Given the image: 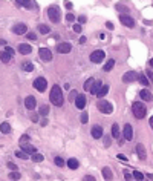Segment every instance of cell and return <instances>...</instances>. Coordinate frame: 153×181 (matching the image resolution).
Instances as JSON below:
<instances>
[{
  "mask_svg": "<svg viewBox=\"0 0 153 181\" xmlns=\"http://www.w3.org/2000/svg\"><path fill=\"white\" fill-rule=\"evenodd\" d=\"M0 45H6V42L5 40H0Z\"/></svg>",
  "mask_w": 153,
  "mask_h": 181,
  "instance_id": "cell-55",
  "label": "cell"
},
{
  "mask_svg": "<svg viewBox=\"0 0 153 181\" xmlns=\"http://www.w3.org/2000/svg\"><path fill=\"white\" fill-rule=\"evenodd\" d=\"M97 108L101 114H112L114 112V106H112V103L106 102V100H103V98H99V102L97 103Z\"/></svg>",
  "mask_w": 153,
  "mask_h": 181,
  "instance_id": "cell-3",
  "label": "cell"
},
{
  "mask_svg": "<svg viewBox=\"0 0 153 181\" xmlns=\"http://www.w3.org/2000/svg\"><path fill=\"white\" fill-rule=\"evenodd\" d=\"M31 51H32V46H31V45H28V43L18 45V52H20V54L28 55V54H31Z\"/></svg>",
  "mask_w": 153,
  "mask_h": 181,
  "instance_id": "cell-15",
  "label": "cell"
},
{
  "mask_svg": "<svg viewBox=\"0 0 153 181\" xmlns=\"http://www.w3.org/2000/svg\"><path fill=\"white\" fill-rule=\"evenodd\" d=\"M138 80H139V83H141L142 86H149L150 84V80L147 78V75H144V74H138Z\"/></svg>",
  "mask_w": 153,
  "mask_h": 181,
  "instance_id": "cell-23",
  "label": "cell"
},
{
  "mask_svg": "<svg viewBox=\"0 0 153 181\" xmlns=\"http://www.w3.org/2000/svg\"><path fill=\"white\" fill-rule=\"evenodd\" d=\"M68 167H69V169H72V170H75L77 167H78V161H77L75 158H69L68 160Z\"/></svg>",
  "mask_w": 153,
  "mask_h": 181,
  "instance_id": "cell-28",
  "label": "cell"
},
{
  "mask_svg": "<svg viewBox=\"0 0 153 181\" xmlns=\"http://www.w3.org/2000/svg\"><path fill=\"white\" fill-rule=\"evenodd\" d=\"M71 49H72L71 43H58L57 45V51L60 54H68V52H71Z\"/></svg>",
  "mask_w": 153,
  "mask_h": 181,
  "instance_id": "cell-14",
  "label": "cell"
},
{
  "mask_svg": "<svg viewBox=\"0 0 153 181\" xmlns=\"http://www.w3.org/2000/svg\"><path fill=\"white\" fill-rule=\"evenodd\" d=\"M74 31L75 32H81V26H80V25H74Z\"/></svg>",
  "mask_w": 153,
  "mask_h": 181,
  "instance_id": "cell-47",
  "label": "cell"
},
{
  "mask_svg": "<svg viewBox=\"0 0 153 181\" xmlns=\"http://www.w3.org/2000/svg\"><path fill=\"white\" fill-rule=\"evenodd\" d=\"M0 132H2V133H9L11 132V126H9V123H2V124H0Z\"/></svg>",
  "mask_w": 153,
  "mask_h": 181,
  "instance_id": "cell-29",
  "label": "cell"
},
{
  "mask_svg": "<svg viewBox=\"0 0 153 181\" xmlns=\"http://www.w3.org/2000/svg\"><path fill=\"white\" fill-rule=\"evenodd\" d=\"M112 137H114V138H119V127H118L116 123L112 124Z\"/></svg>",
  "mask_w": 153,
  "mask_h": 181,
  "instance_id": "cell-31",
  "label": "cell"
},
{
  "mask_svg": "<svg viewBox=\"0 0 153 181\" xmlns=\"http://www.w3.org/2000/svg\"><path fill=\"white\" fill-rule=\"evenodd\" d=\"M107 92H109V86H107V84H103V86H101V89L98 91L97 97H98V98H103V97L107 95Z\"/></svg>",
  "mask_w": 153,
  "mask_h": 181,
  "instance_id": "cell-22",
  "label": "cell"
},
{
  "mask_svg": "<svg viewBox=\"0 0 153 181\" xmlns=\"http://www.w3.org/2000/svg\"><path fill=\"white\" fill-rule=\"evenodd\" d=\"M150 127L153 129V117H150Z\"/></svg>",
  "mask_w": 153,
  "mask_h": 181,
  "instance_id": "cell-54",
  "label": "cell"
},
{
  "mask_svg": "<svg viewBox=\"0 0 153 181\" xmlns=\"http://www.w3.org/2000/svg\"><path fill=\"white\" fill-rule=\"evenodd\" d=\"M46 86H48V82H46L44 77H37V78L34 80V88H35L37 91H40V92L46 91Z\"/></svg>",
  "mask_w": 153,
  "mask_h": 181,
  "instance_id": "cell-6",
  "label": "cell"
},
{
  "mask_svg": "<svg viewBox=\"0 0 153 181\" xmlns=\"http://www.w3.org/2000/svg\"><path fill=\"white\" fill-rule=\"evenodd\" d=\"M132 112H133L135 118L141 120V118L145 117V114H147V109H145L144 103H141V102H135L133 106H132Z\"/></svg>",
  "mask_w": 153,
  "mask_h": 181,
  "instance_id": "cell-2",
  "label": "cell"
},
{
  "mask_svg": "<svg viewBox=\"0 0 153 181\" xmlns=\"http://www.w3.org/2000/svg\"><path fill=\"white\" fill-rule=\"evenodd\" d=\"M11 57H12V55L9 54L8 51H2V52H0V60H2L3 63H8L9 60H11Z\"/></svg>",
  "mask_w": 153,
  "mask_h": 181,
  "instance_id": "cell-24",
  "label": "cell"
},
{
  "mask_svg": "<svg viewBox=\"0 0 153 181\" xmlns=\"http://www.w3.org/2000/svg\"><path fill=\"white\" fill-rule=\"evenodd\" d=\"M55 164L57 166H64V160L61 157H55Z\"/></svg>",
  "mask_w": 153,
  "mask_h": 181,
  "instance_id": "cell-37",
  "label": "cell"
},
{
  "mask_svg": "<svg viewBox=\"0 0 153 181\" xmlns=\"http://www.w3.org/2000/svg\"><path fill=\"white\" fill-rule=\"evenodd\" d=\"M114 66H115V60H114V58H110L109 62L104 65V68H103V69H104L106 72H110L112 69H114Z\"/></svg>",
  "mask_w": 153,
  "mask_h": 181,
  "instance_id": "cell-27",
  "label": "cell"
},
{
  "mask_svg": "<svg viewBox=\"0 0 153 181\" xmlns=\"http://www.w3.org/2000/svg\"><path fill=\"white\" fill-rule=\"evenodd\" d=\"M106 28H107V29H114V23L107 22V23H106Z\"/></svg>",
  "mask_w": 153,
  "mask_h": 181,
  "instance_id": "cell-49",
  "label": "cell"
},
{
  "mask_svg": "<svg viewBox=\"0 0 153 181\" xmlns=\"http://www.w3.org/2000/svg\"><path fill=\"white\" fill-rule=\"evenodd\" d=\"M133 178H135V180H144V175H142L141 172L135 170V172H133Z\"/></svg>",
  "mask_w": 153,
  "mask_h": 181,
  "instance_id": "cell-36",
  "label": "cell"
},
{
  "mask_svg": "<svg viewBox=\"0 0 153 181\" xmlns=\"http://www.w3.org/2000/svg\"><path fill=\"white\" fill-rule=\"evenodd\" d=\"M123 135L124 138L127 140V141H130L132 138H133V129H132V124H124V131H123Z\"/></svg>",
  "mask_w": 153,
  "mask_h": 181,
  "instance_id": "cell-12",
  "label": "cell"
},
{
  "mask_svg": "<svg viewBox=\"0 0 153 181\" xmlns=\"http://www.w3.org/2000/svg\"><path fill=\"white\" fill-rule=\"evenodd\" d=\"M48 17L49 20H52V23H58L60 22V18H61V14H60V9H58V6H51V8L48 9Z\"/></svg>",
  "mask_w": 153,
  "mask_h": 181,
  "instance_id": "cell-4",
  "label": "cell"
},
{
  "mask_svg": "<svg viewBox=\"0 0 153 181\" xmlns=\"http://www.w3.org/2000/svg\"><path fill=\"white\" fill-rule=\"evenodd\" d=\"M136 80H138V72L135 71H129L123 75V82L126 83H132V82H136Z\"/></svg>",
  "mask_w": 153,
  "mask_h": 181,
  "instance_id": "cell-10",
  "label": "cell"
},
{
  "mask_svg": "<svg viewBox=\"0 0 153 181\" xmlns=\"http://www.w3.org/2000/svg\"><path fill=\"white\" fill-rule=\"evenodd\" d=\"M64 6H66L68 9H72V3L69 2V0H66V2H64Z\"/></svg>",
  "mask_w": 153,
  "mask_h": 181,
  "instance_id": "cell-45",
  "label": "cell"
},
{
  "mask_svg": "<svg viewBox=\"0 0 153 181\" xmlns=\"http://www.w3.org/2000/svg\"><path fill=\"white\" fill-rule=\"evenodd\" d=\"M31 120H32V121H38V117H37V115H34V117H32Z\"/></svg>",
  "mask_w": 153,
  "mask_h": 181,
  "instance_id": "cell-53",
  "label": "cell"
},
{
  "mask_svg": "<svg viewBox=\"0 0 153 181\" xmlns=\"http://www.w3.org/2000/svg\"><path fill=\"white\" fill-rule=\"evenodd\" d=\"M37 29H38L40 34H43V35H46V34H49V32H51V29H49L48 25H38Z\"/></svg>",
  "mask_w": 153,
  "mask_h": 181,
  "instance_id": "cell-25",
  "label": "cell"
},
{
  "mask_svg": "<svg viewBox=\"0 0 153 181\" xmlns=\"http://www.w3.org/2000/svg\"><path fill=\"white\" fill-rule=\"evenodd\" d=\"M26 34H28V38H29V40H35V38H37V35L34 34V32H26Z\"/></svg>",
  "mask_w": 153,
  "mask_h": 181,
  "instance_id": "cell-41",
  "label": "cell"
},
{
  "mask_svg": "<svg viewBox=\"0 0 153 181\" xmlns=\"http://www.w3.org/2000/svg\"><path fill=\"white\" fill-rule=\"evenodd\" d=\"M12 32H14V34H17V35H23V34H26V32H28V26L23 25V23H17V25L12 26Z\"/></svg>",
  "mask_w": 153,
  "mask_h": 181,
  "instance_id": "cell-9",
  "label": "cell"
},
{
  "mask_svg": "<svg viewBox=\"0 0 153 181\" xmlns=\"http://www.w3.org/2000/svg\"><path fill=\"white\" fill-rule=\"evenodd\" d=\"M66 20H68L69 23H72V22L75 20V16H74V14H68V16H66Z\"/></svg>",
  "mask_w": 153,
  "mask_h": 181,
  "instance_id": "cell-40",
  "label": "cell"
},
{
  "mask_svg": "<svg viewBox=\"0 0 153 181\" xmlns=\"http://www.w3.org/2000/svg\"><path fill=\"white\" fill-rule=\"evenodd\" d=\"M101 86H103V83H101V82H97V80H95L94 84H92V88H90V94H92V95H97L98 91L101 89Z\"/></svg>",
  "mask_w": 153,
  "mask_h": 181,
  "instance_id": "cell-20",
  "label": "cell"
},
{
  "mask_svg": "<svg viewBox=\"0 0 153 181\" xmlns=\"http://www.w3.org/2000/svg\"><path fill=\"white\" fill-rule=\"evenodd\" d=\"M9 178L11 180H20V173L18 172H11L9 173Z\"/></svg>",
  "mask_w": 153,
  "mask_h": 181,
  "instance_id": "cell-38",
  "label": "cell"
},
{
  "mask_svg": "<svg viewBox=\"0 0 153 181\" xmlns=\"http://www.w3.org/2000/svg\"><path fill=\"white\" fill-rule=\"evenodd\" d=\"M8 167H9L11 170H16V169H17V166H16L14 163H8Z\"/></svg>",
  "mask_w": 153,
  "mask_h": 181,
  "instance_id": "cell-46",
  "label": "cell"
},
{
  "mask_svg": "<svg viewBox=\"0 0 153 181\" xmlns=\"http://www.w3.org/2000/svg\"><path fill=\"white\" fill-rule=\"evenodd\" d=\"M104 57H106V54H104V51H101V49H97V51H94L90 54V62L92 63H101L103 60H104Z\"/></svg>",
  "mask_w": 153,
  "mask_h": 181,
  "instance_id": "cell-5",
  "label": "cell"
},
{
  "mask_svg": "<svg viewBox=\"0 0 153 181\" xmlns=\"http://www.w3.org/2000/svg\"><path fill=\"white\" fill-rule=\"evenodd\" d=\"M147 78L150 80V82L153 83V72L150 71V69H147Z\"/></svg>",
  "mask_w": 153,
  "mask_h": 181,
  "instance_id": "cell-42",
  "label": "cell"
},
{
  "mask_svg": "<svg viewBox=\"0 0 153 181\" xmlns=\"http://www.w3.org/2000/svg\"><path fill=\"white\" fill-rule=\"evenodd\" d=\"M87 118H89V115L84 112L83 115H81V123H83V124H86V123H87Z\"/></svg>",
  "mask_w": 153,
  "mask_h": 181,
  "instance_id": "cell-39",
  "label": "cell"
},
{
  "mask_svg": "<svg viewBox=\"0 0 153 181\" xmlns=\"http://www.w3.org/2000/svg\"><path fill=\"white\" fill-rule=\"evenodd\" d=\"M75 106H77V109H84V106H86V95H84V94H80V95H77V98H75Z\"/></svg>",
  "mask_w": 153,
  "mask_h": 181,
  "instance_id": "cell-13",
  "label": "cell"
},
{
  "mask_svg": "<svg viewBox=\"0 0 153 181\" xmlns=\"http://www.w3.org/2000/svg\"><path fill=\"white\" fill-rule=\"evenodd\" d=\"M31 160L34 163H42L43 160H44V157L42 155V153H38V152H34V153H32V157H31Z\"/></svg>",
  "mask_w": 153,
  "mask_h": 181,
  "instance_id": "cell-26",
  "label": "cell"
},
{
  "mask_svg": "<svg viewBox=\"0 0 153 181\" xmlns=\"http://www.w3.org/2000/svg\"><path fill=\"white\" fill-rule=\"evenodd\" d=\"M22 68H23L26 72H32V71H34V65H32V63H28V62H25V63L22 65Z\"/></svg>",
  "mask_w": 153,
  "mask_h": 181,
  "instance_id": "cell-33",
  "label": "cell"
},
{
  "mask_svg": "<svg viewBox=\"0 0 153 181\" xmlns=\"http://www.w3.org/2000/svg\"><path fill=\"white\" fill-rule=\"evenodd\" d=\"M16 157H17V158H22V160H28L29 153H28V152H25V150L22 149V150H17V152H16Z\"/></svg>",
  "mask_w": 153,
  "mask_h": 181,
  "instance_id": "cell-32",
  "label": "cell"
},
{
  "mask_svg": "<svg viewBox=\"0 0 153 181\" xmlns=\"http://www.w3.org/2000/svg\"><path fill=\"white\" fill-rule=\"evenodd\" d=\"M150 66H152V68H153V58L150 60Z\"/></svg>",
  "mask_w": 153,
  "mask_h": 181,
  "instance_id": "cell-56",
  "label": "cell"
},
{
  "mask_svg": "<svg viewBox=\"0 0 153 181\" xmlns=\"http://www.w3.org/2000/svg\"><path fill=\"white\" fill-rule=\"evenodd\" d=\"M78 22H80V23H86V17H84V16H80V17H78Z\"/></svg>",
  "mask_w": 153,
  "mask_h": 181,
  "instance_id": "cell-48",
  "label": "cell"
},
{
  "mask_svg": "<svg viewBox=\"0 0 153 181\" xmlns=\"http://www.w3.org/2000/svg\"><path fill=\"white\" fill-rule=\"evenodd\" d=\"M90 133H92V137L94 138H101L103 137V127L101 126H98V124H95L94 127H92V131H90Z\"/></svg>",
  "mask_w": 153,
  "mask_h": 181,
  "instance_id": "cell-16",
  "label": "cell"
},
{
  "mask_svg": "<svg viewBox=\"0 0 153 181\" xmlns=\"http://www.w3.org/2000/svg\"><path fill=\"white\" fill-rule=\"evenodd\" d=\"M80 43H86V37H81V38H80Z\"/></svg>",
  "mask_w": 153,
  "mask_h": 181,
  "instance_id": "cell-52",
  "label": "cell"
},
{
  "mask_svg": "<svg viewBox=\"0 0 153 181\" xmlns=\"http://www.w3.org/2000/svg\"><path fill=\"white\" fill-rule=\"evenodd\" d=\"M35 106H37V102H35V98L32 97V95H28V97L25 98V108L28 109V111L35 109Z\"/></svg>",
  "mask_w": 153,
  "mask_h": 181,
  "instance_id": "cell-11",
  "label": "cell"
},
{
  "mask_svg": "<svg viewBox=\"0 0 153 181\" xmlns=\"http://www.w3.org/2000/svg\"><path fill=\"white\" fill-rule=\"evenodd\" d=\"M5 51H8V52H9L11 55H14V54H16V51L12 49V48H9V46H5Z\"/></svg>",
  "mask_w": 153,
  "mask_h": 181,
  "instance_id": "cell-43",
  "label": "cell"
},
{
  "mask_svg": "<svg viewBox=\"0 0 153 181\" xmlns=\"http://www.w3.org/2000/svg\"><path fill=\"white\" fill-rule=\"evenodd\" d=\"M94 82H95V78H89V80H86V83H84V91H86V92L90 91V88H92V84H94Z\"/></svg>",
  "mask_w": 153,
  "mask_h": 181,
  "instance_id": "cell-34",
  "label": "cell"
},
{
  "mask_svg": "<svg viewBox=\"0 0 153 181\" xmlns=\"http://www.w3.org/2000/svg\"><path fill=\"white\" fill-rule=\"evenodd\" d=\"M16 3L20 6H25L26 9H32V0H16Z\"/></svg>",
  "mask_w": 153,
  "mask_h": 181,
  "instance_id": "cell-21",
  "label": "cell"
},
{
  "mask_svg": "<svg viewBox=\"0 0 153 181\" xmlns=\"http://www.w3.org/2000/svg\"><path fill=\"white\" fill-rule=\"evenodd\" d=\"M119 20H121V23L124 26H127V28H133V26H135V20L132 18L130 16H127V14H121V16H119Z\"/></svg>",
  "mask_w": 153,
  "mask_h": 181,
  "instance_id": "cell-8",
  "label": "cell"
},
{
  "mask_svg": "<svg viewBox=\"0 0 153 181\" xmlns=\"http://www.w3.org/2000/svg\"><path fill=\"white\" fill-rule=\"evenodd\" d=\"M103 175L106 180H112L114 178V173H112V170L109 169V167H103Z\"/></svg>",
  "mask_w": 153,
  "mask_h": 181,
  "instance_id": "cell-30",
  "label": "cell"
},
{
  "mask_svg": "<svg viewBox=\"0 0 153 181\" xmlns=\"http://www.w3.org/2000/svg\"><path fill=\"white\" fill-rule=\"evenodd\" d=\"M136 153H138V157L141 158V160H145V157H147V153H145V149H144V146H142L141 143L136 144Z\"/></svg>",
  "mask_w": 153,
  "mask_h": 181,
  "instance_id": "cell-18",
  "label": "cell"
},
{
  "mask_svg": "<svg viewBox=\"0 0 153 181\" xmlns=\"http://www.w3.org/2000/svg\"><path fill=\"white\" fill-rule=\"evenodd\" d=\"M38 57L43 60V62H51L52 60V52L48 48H40L38 49Z\"/></svg>",
  "mask_w": 153,
  "mask_h": 181,
  "instance_id": "cell-7",
  "label": "cell"
},
{
  "mask_svg": "<svg viewBox=\"0 0 153 181\" xmlns=\"http://www.w3.org/2000/svg\"><path fill=\"white\" fill-rule=\"evenodd\" d=\"M139 97H141L144 102H152V94H150V91H147V89H142L141 92H139Z\"/></svg>",
  "mask_w": 153,
  "mask_h": 181,
  "instance_id": "cell-19",
  "label": "cell"
},
{
  "mask_svg": "<svg viewBox=\"0 0 153 181\" xmlns=\"http://www.w3.org/2000/svg\"><path fill=\"white\" fill-rule=\"evenodd\" d=\"M26 140H29V137L28 135H23L22 138H20V141H26Z\"/></svg>",
  "mask_w": 153,
  "mask_h": 181,
  "instance_id": "cell-51",
  "label": "cell"
},
{
  "mask_svg": "<svg viewBox=\"0 0 153 181\" xmlns=\"http://www.w3.org/2000/svg\"><path fill=\"white\" fill-rule=\"evenodd\" d=\"M49 114V106H46V104H43V106H40V115H48Z\"/></svg>",
  "mask_w": 153,
  "mask_h": 181,
  "instance_id": "cell-35",
  "label": "cell"
},
{
  "mask_svg": "<svg viewBox=\"0 0 153 181\" xmlns=\"http://www.w3.org/2000/svg\"><path fill=\"white\" fill-rule=\"evenodd\" d=\"M118 158L121 160V161H127V158H126V157L123 155V153H119V155H118Z\"/></svg>",
  "mask_w": 153,
  "mask_h": 181,
  "instance_id": "cell-50",
  "label": "cell"
},
{
  "mask_svg": "<svg viewBox=\"0 0 153 181\" xmlns=\"http://www.w3.org/2000/svg\"><path fill=\"white\" fill-rule=\"evenodd\" d=\"M20 147H22L25 152H28V153H34V152H37L34 146H31L29 143H25V141H20Z\"/></svg>",
  "mask_w": 153,
  "mask_h": 181,
  "instance_id": "cell-17",
  "label": "cell"
},
{
  "mask_svg": "<svg viewBox=\"0 0 153 181\" xmlns=\"http://www.w3.org/2000/svg\"><path fill=\"white\" fill-rule=\"evenodd\" d=\"M49 100L54 106H61L63 104V92H61V88L58 84H54L51 89V94H49Z\"/></svg>",
  "mask_w": 153,
  "mask_h": 181,
  "instance_id": "cell-1",
  "label": "cell"
},
{
  "mask_svg": "<svg viewBox=\"0 0 153 181\" xmlns=\"http://www.w3.org/2000/svg\"><path fill=\"white\" fill-rule=\"evenodd\" d=\"M124 178H126V180H132V178H133V173H129V172H124Z\"/></svg>",
  "mask_w": 153,
  "mask_h": 181,
  "instance_id": "cell-44",
  "label": "cell"
}]
</instances>
